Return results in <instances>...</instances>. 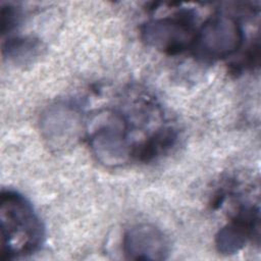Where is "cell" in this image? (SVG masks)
Wrapping results in <instances>:
<instances>
[{
    "label": "cell",
    "mask_w": 261,
    "mask_h": 261,
    "mask_svg": "<svg viewBox=\"0 0 261 261\" xmlns=\"http://www.w3.org/2000/svg\"><path fill=\"white\" fill-rule=\"evenodd\" d=\"M1 260H13L40 250L45 228L32 204L14 191H2L0 200Z\"/></svg>",
    "instance_id": "1"
},
{
    "label": "cell",
    "mask_w": 261,
    "mask_h": 261,
    "mask_svg": "<svg viewBox=\"0 0 261 261\" xmlns=\"http://www.w3.org/2000/svg\"><path fill=\"white\" fill-rule=\"evenodd\" d=\"M128 120L117 110L104 109L88 123L89 145L97 160L107 166L125 163L133 151L128 145Z\"/></svg>",
    "instance_id": "2"
},
{
    "label": "cell",
    "mask_w": 261,
    "mask_h": 261,
    "mask_svg": "<svg viewBox=\"0 0 261 261\" xmlns=\"http://www.w3.org/2000/svg\"><path fill=\"white\" fill-rule=\"evenodd\" d=\"M244 31L237 18L217 14L208 18L197 31L192 48L207 60H217L234 54L243 45Z\"/></svg>",
    "instance_id": "3"
},
{
    "label": "cell",
    "mask_w": 261,
    "mask_h": 261,
    "mask_svg": "<svg viewBox=\"0 0 261 261\" xmlns=\"http://www.w3.org/2000/svg\"><path fill=\"white\" fill-rule=\"evenodd\" d=\"M196 29L189 11L149 20L141 28L142 40L150 47L167 55H175L192 47Z\"/></svg>",
    "instance_id": "4"
},
{
    "label": "cell",
    "mask_w": 261,
    "mask_h": 261,
    "mask_svg": "<svg viewBox=\"0 0 261 261\" xmlns=\"http://www.w3.org/2000/svg\"><path fill=\"white\" fill-rule=\"evenodd\" d=\"M259 236V208L254 205L239 207L230 221L218 230L215 246L219 253L230 255L242 250L248 241Z\"/></svg>",
    "instance_id": "5"
},
{
    "label": "cell",
    "mask_w": 261,
    "mask_h": 261,
    "mask_svg": "<svg viewBox=\"0 0 261 261\" xmlns=\"http://www.w3.org/2000/svg\"><path fill=\"white\" fill-rule=\"evenodd\" d=\"M122 250L127 259L164 260L169 253V243L160 228L140 223L124 232Z\"/></svg>",
    "instance_id": "6"
},
{
    "label": "cell",
    "mask_w": 261,
    "mask_h": 261,
    "mask_svg": "<svg viewBox=\"0 0 261 261\" xmlns=\"http://www.w3.org/2000/svg\"><path fill=\"white\" fill-rule=\"evenodd\" d=\"M81 122L76 107L58 103L49 107L42 115L41 129L50 146L63 148L74 142L81 130Z\"/></svg>",
    "instance_id": "7"
},
{
    "label": "cell",
    "mask_w": 261,
    "mask_h": 261,
    "mask_svg": "<svg viewBox=\"0 0 261 261\" xmlns=\"http://www.w3.org/2000/svg\"><path fill=\"white\" fill-rule=\"evenodd\" d=\"M175 140V130L170 126H162L135 147L133 156L143 162L151 161L172 147Z\"/></svg>",
    "instance_id": "8"
},
{
    "label": "cell",
    "mask_w": 261,
    "mask_h": 261,
    "mask_svg": "<svg viewBox=\"0 0 261 261\" xmlns=\"http://www.w3.org/2000/svg\"><path fill=\"white\" fill-rule=\"evenodd\" d=\"M39 49L40 43L33 38L12 37L3 45V54L18 63L34 57Z\"/></svg>",
    "instance_id": "9"
},
{
    "label": "cell",
    "mask_w": 261,
    "mask_h": 261,
    "mask_svg": "<svg viewBox=\"0 0 261 261\" xmlns=\"http://www.w3.org/2000/svg\"><path fill=\"white\" fill-rule=\"evenodd\" d=\"M17 19H18V13H17V10L10 6V5H7V6H2V10H1V31H2V34H5L6 32H9L11 31L16 22H17Z\"/></svg>",
    "instance_id": "10"
}]
</instances>
